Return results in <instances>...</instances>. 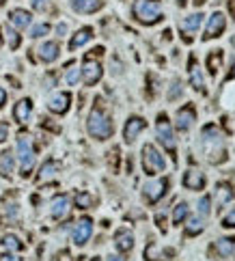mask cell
I'll list each match as a JSON object with an SVG mask.
<instances>
[{
    "label": "cell",
    "instance_id": "6da1fadb",
    "mask_svg": "<svg viewBox=\"0 0 235 261\" xmlns=\"http://www.w3.org/2000/svg\"><path fill=\"white\" fill-rule=\"evenodd\" d=\"M87 130H89V134L93 136V138L106 140V138L113 136L115 126H113V121H110V117H108L106 110H104L102 106H95L93 110H91V115H89Z\"/></svg>",
    "mask_w": 235,
    "mask_h": 261
},
{
    "label": "cell",
    "instance_id": "7a4b0ae2",
    "mask_svg": "<svg viewBox=\"0 0 235 261\" xmlns=\"http://www.w3.org/2000/svg\"><path fill=\"white\" fill-rule=\"evenodd\" d=\"M134 17L138 19L140 24H158L162 19V13H160V0H134Z\"/></svg>",
    "mask_w": 235,
    "mask_h": 261
},
{
    "label": "cell",
    "instance_id": "3957f363",
    "mask_svg": "<svg viewBox=\"0 0 235 261\" xmlns=\"http://www.w3.org/2000/svg\"><path fill=\"white\" fill-rule=\"evenodd\" d=\"M17 155H19V164H22V177H28L32 164H35V147H32V138L28 134L17 136Z\"/></svg>",
    "mask_w": 235,
    "mask_h": 261
},
{
    "label": "cell",
    "instance_id": "277c9868",
    "mask_svg": "<svg viewBox=\"0 0 235 261\" xmlns=\"http://www.w3.org/2000/svg\"><path fill=\"white\" fill-rule=\"evenodd\" d=\"M142 168L147 175H158L166 168V160L153 145H145L142 147Z\"/></svg>",
    "mask_w": 235,
    "mask_h": 261
},
{
    "label": "cell",
    "instance_id": "5b68a950",
    "mask_svg": "<svg viewBox=\"0 0 235 261\" xmlns=\"http://www.w3.org/2000/svg\"><path fill=\"white\" fill-rule=\"evenodd\" d=\"M155 134H158V140L164 145V149L171 155H175V149H177V145H175V134H173V126L171 121H168L166 115H160L158 121H155Z\"/></svg>",
    "mask_w": 235,
    "mask_h": 261
},
{
    "label": "cell",
    "instance_id": "8992f818",
    "mask_svg": "<svg viewBox=\"0 0 235 261\" xmlns=\"http://www.w3.org/2000/svg\"><path fill=\"white\" fill-rule=\"evenodd\" d=\"M216 147L225 149L223 138H220V132L216 130V126H205L203 128V149H205V153L210 155L212 162H216Z\"/></svg>",
    "mask_w": 235,
    "mask_h": 261
},
{
    "label": "cell",
    "instance_id": "52a82bcc",
    "mask_svg": "<svg viewBox=\"0 0 235 261\" xmlns=\"http://www.w3.org/2000/svg\"><path fill=\"white\" fill-rule=\"evenodd\" d=\"M166 188H168V179H155V181H149L142 188V197H145L147 203H158V201L166 194Z\"/></svg>",
    "mask_w": 235,
    "mask_h": 261
},
{
    "label": "cell",
    "instance_id": "ba28073f",
    "mask_svg": "<svg viewBox=\"0 0 235 261\" xmlns=\"http://www.w3.org/2000/svg\"><path fill=\"white\" fill-rule=\"evenodd\" d=\"M80 74L84 78V82H87V87H93V84H97L102 80V65L93 61V58H84V63H82V69H80Z\"/></svg>",
    "mask_w": 235,
    "mask_h": 261
},
{
    "label": "cell",
    "instance_id": "9c48e42d",
    "mask_svg": "<svg viewBox=\"0 0 235 261\" xmlns=\"http://www.w3.org/2000/svg\"><path fill=\"white\" fill-rule=\"evenodd\" d=\"M194 121H197V110H194L192 104L179 108L177 115H175V126H177L179 132H188V130L194 126Z\"/></svg>",
    "mask_w": 235,
    "mask_h": 261
},
{
    "label": "cell",
    "instance_id": "30bf717a",
    "mask_svg": "<svg viewBox=\"0 0 235 261\" xmlns=\"http://www.w3.org/2000/svg\"><path fill=\"white\" fill-rule=\"evenodd\" d=\"M225 28H227V17H225V13H220V11L212 13L210 22H207V28H205L203 39H205V41H210V39H214V37H220V35L225 32Z\"/></svg>",
    "mask_w": 235,
    "mask_h": 261
},
{
    "label": "cell",
    "instance_id": "8fae6325",
    "mask_svg": "<svg viewBox=\"0 0 235 261\" xmlns=\"http://www.w3.org/2000/svg\"><path fill=\"white\" fill-rule=\"evenodd\" d=\"M145 128H147V121L142 119V117H129L127 123H125V128H123V138H125L127 145H132Z\"/></svg>",
    "mask_w": 235,
    "mask_h": 261
},
{
    "label": "cell",
    "instance_id": "7c38bea8",
    "mask_svg": "<svg viewBox=\"0 0 235 261\" xmlns=\"http://www.w3.org/2000/svg\"><path fill=\"white\" fill-rule=\"evenodd\" d=\"M91 233H93V220H91V218L78 220V225H76V229H74V244L76 246H84V244L89 242Z\"/></svg>",
    "mask_w": 235,
    "mask_h": 261
},
{
    "label": "cell",
    "instance_id": "4fadbf2b",
    "mask_svg": "<svg viewBox=\"0 0 235 261\" xmlns=\"http://www.w3.org/2000/svg\"><path fill=\"white\" fill-rule=\"evenodd\" d=\"M207 184V179H205V175L197 171V168H190V171H186L184 175V186L188 188V190H203Z\"/></svg>",
    "mask_w": 235,
    "mask_h": 261
},
{
    "label": "cell",
    "instance_id": "5bb4252c",
    "mask_svg": "<svg viewBox=\"0 0 235 261\" xmlns=\"http://www.w3.org/2000/svg\"><path fill=\"white\" fill-rule=\"evenodd\" d=\"M69 104H71V95H69V93H56V95L50 100L48 108H50L54 115H65V113L69 110Z\"/></svg>",
    "mask_w": 235,
    "mask_h": 261
},
{
    "label": "cell",
    "instance_id": "9a60e30c",
    "mask_svg": "<svg viewBox=\"0 0 235 261\" xmlns=\"http://www.w3.org/2000/svg\"><path fill=\"white\" fill-rule=\"evenodd\" d=\"M233 186L231 184H227V181H220V184H216V210H220L223 205H227L229 201H233Z\"/></svg>",
    "mask_w": 235,
    "mask_h": 261
},
{
    "label": "cell",
    "instance_id": "2e32d148",
    "mask_svg": "<svg viewBox=\"0 0 235 261\" xmlns=\"http://www.w3.org/2000/svg\"><path fill=\"white\" fill-rule=\"evenodd\" d=\"M58 54H61V48H58L56 41H45L41 48H39V58H41L43 63H54Z\"/></svg>",
    "mask_w": 235,
    "mask_h": 261
},
{
    "label": "cell",
    "instance_id": "e0dca14e",
    "mask_svg": "<svg viewBox=\"0 0 235 261\" xmlns=\"http://www.w3.org/2000/svg\"><path fill=\"white\" fill-rule=\"evenodd\" d=\"M104 6V0H71V9L78 13H95Z\"/></svg>",
    "mask_w": 235,
    "mask_h": 261
},
{
    "label": "cell",
    "instance_id": "ac0fdd59",
    "mask_svg": "<svg viewBox=\"0 0 235 261\" xmlns=\"http://www.w3.org/2000/svg\"><path fill=\"white\" fill-rule=\"evenodd\" d=\"M115 244H117V249H119L121 253L132 251V246H134L132 231H129V229H119V231L115 233Z\"/></svg>",
    "mask_w": 235,
    "mask_h": 261
},
{
    "label": "cell",
    "instance_id": "d6986e66",
    "mask_svg": "<svg viewBox=\"0 0 235 261\" xmlns=\"http://www.w3.org/2000/svg\"><path fill=\"white\" fill-rule=\"evenodd\" d=\"M67 214H69V197L67 194H61V197H56L52 201V216L56 220H61L67 216Z\"/></svg>",
    "mask_w": 235,
    "mask_h": 261
},
{
    "label": "cell",
    "instance_id": "ffe728a7",
    "mask_svg": "<svg viewBox=\"0 0 235 261\" xmlns=\"http://www.w3.org/2000/svg\"><path fill=\"white\" fill-rule=\"evenodd\" d=\"M30 113H32V102L30 100H19L15 104V108H13V119L17 123H26Z\"/></svg>",
    "mask_w": 235,
    "mask_h": 261
},
{
    "label": "cell",
    "instance_id": "44dd1931",
    "mask_svg": "<svg viewBox=\"0 0 235 261\" xmlns=\"http://www.w3.org/2000/svg\"><path fill=\"white\" fill-rule=\"evenodd\" d=\"M9 22L15 26V28H26V26L30 24V13L28 11H24V9H13L9 13Z\"/></svg>",
    "mask_w": 235,
    "mask_h": 261
},
{
    "label": "cell",
    "instance_id": "7402d4cb",
    "mask_svg": "<svg viewBox=\"0 0 235 261\" xmlns=\"http://www.w3.org/2000/svg\"><path fill=\"white\" fill-rule=\"evenodd\" d=\"M91 37H93V28H80L76 32L74 37H71V41H69V50H78L80 45H84L87 41H91Z\"/></svg>",
    "mask_w": 235,
    "mask_h": 261
},
{
    "label": "cell",
    "instance_id": "603a6c76",
    "mask_svg": "<svg viewBox=\"0 0 235 261\" xmlns=\"http://www.w3.org/2000/svg\"><path fill=\"white\" fill-rule=\"evenodd\" d=\"M214 251H216V255H220V257H231L233 251H235V238L218 240L216 246H214Z\"/></svg>",
    "mask_w": 235,
    "mask_h": 261
},
{
    "label": "cell",
    "instance_id": "cb8c5ba5",
    "mask_svg": "<svg viewBox=\"0 0 235 261\" xmlns=\"http://www.w3.org/2000/svg\"><path fill=\"white\" fill-rule=\"evenodd\" d=\"M13 168H15L13 153L11 151H2V153H0V175H2V177H11Z\"/></svg>",
    "mask_w": 235,
    "mask_h": 261
},
{
    "label": "cell",
    "instance_id": "d4e9b609",
    "mask_svg": "<svg viewBox=\"0 0 235 261\" xmlns=\"http://www.w3.org/2000/svg\"><path fill=\"white\" fill-rule=\"evenodd\" d=\"M58 173V162L54 160H48V162H43V166L39 168V181H50V179H54V175Z\"/></svg>",
    "mask_w": 235,
    "mask_h": 261
},
{
    "label": "cell",
    "instance_id": "484cf974",
    "mask_svg": "<svg viewBox=\"0 0 235 261\" xmlns=\"http://www.w3.org/2000/svg\"><path fill=\"white\" fill-rule=\"evenodd\" d=\"M201 22H203V13H194V15H188L186 19H181L179 28L186 32H194V30H199Z\"/></svg>",
    "mask_w": 235,
    "mask_h": 261
},
{
    "label": "cell",
    "instance_id": "4316f807",
    "mask_svg": "<svg viewBox=\"0 0 235 261\" xmlns=\"http://www.w3.org/2000/svg\"><path fill=\"white\" fill-rule=\"evenodd\" d=\"M190 82H192V89H197V91H205V89H203V76H201L199 67L194 65V56L190 58Z\"/></svg>",
    "mask_w": 235,
    "mask_h": 261
},
{
    "label": "cell",
    "instance_id": "83f0119b",
    "mask_svg": "<svg viewBox=\"0 0 235 261\" xmlns=\"http://www.w3.org/2000/svg\"><path fill=\"white\" fill-rule=\"evenodd\" d=\"M220 63H223V50H216L207 56V67H210V74L216 76L218 69H220Z\"/></svg>",
    "mask_w": 235,
    "mask_h": 261
},
{
    "label": "cell",
    "instance_id": "f1b7e54d",
    "mask_svg": "<svg viewBox=\"0 0 235 261\" xmlns=\"http://www.w3.org/2000/svg\"><path fill=\"white\" fill-rule=\"evenodd\" d=\"M186 218H188V203L175 205V210H173V223L175 225H181Z\"/></svg>",
    "mask_w": 235,
    "mask_h": 261
},
{
    "label": "cell",
    "instance_id": "f546056e",
    "mask_svg": "<svg viewBox=\"0 0 235 261\" xmlns=\"http://www.w3.org/2000/svg\"><path fill=\"white\" fill-rule=\"evenodd\" d=\"M203 231V220H201L199 216H194L188 220V225H186V233L188 236H197V233Z\"/></svg>",
    "mask_w": 235,
    "mask_h": 261
},
{
    "label": "cell",
    "instance_id": "4dcf8cb0",
    "mask_svg": "<svg viewBox=\"0 0 235 261\" xmlns=\"http://www.w3.org/2000/svg\"><path fill=\"white\" fill-rule=\"evenodd\" d=\"M93 203H95V199L91 197L89 192H78L76 194V205L80 207V210H87V207H91Z\"/></svg>",
    "mask_w": 235,
    "mask_h": 261
},
{
    "label": "cell",
    "instance_id": "1f68e13d",
    "mask_svg": "<svg viewBox=\"0 0 235 261\" xmlns=\"http://www.w3.org/2000/svg\"><path fill=\"white\" fill-rule=\"evenodd\" d=\"M2 246L6 251H22L24 246H22V242L15 238V236H4L2 238Z\"/></svg>",
    "mask_w": 235,
    "mask_h": 261
},
{
    "label": "cell",
    "instance_id": "d6a6232c",
    "mask_svg": "<svg viewBox=\"0 0 235 261\" xmlns=\"http://www.w3.org/2000/svg\"><path fill=\"white\" fill-rule=\"evenodd\" d=\"M199 212H201V216H210V212H212V199L210 197H203L199 201Z\"/></svg>",
    "mask_w": 235,
    "mask_h": 261
},
{
    "label": "cell",
    "instance_id": "836d02e7",
    "mask_svg": "<svg viewBox=\"0 0 235 261\" xmlns=\"http://www.w3.org/2000/svg\"><path fill=\"white\" fill-rule=\"evenodd\" d=\"M48 32H50V24H37L35 28L30 30V37H32V39H37V37L48 35Z\"/></svg>",
    "mask_w": 235,
    "mask_h": 261
},
{
    "label": "cell",
    "instance_id": "e575fe53",
    "mask_svg": "<svg viewBox=\"0 0 235 261\" xmlns=\"http://www.w3.org/2000/svg\"><path fill=\"white\" fill-rule=\"evenodd\" d=\"M65 80H67L71 87H74V84L80 80V69H78V67H71V69L67 71V76H65Z\"/></svg>",
    "mask_w": 235,
    "mask_h": 261
},
{
    "label": "cell",
    "instance_id": "d590c367",
    "mask_svg": "<svg viewBox=\"0 0 235 261\" xmlns=\"http://www.w3.org/2000/svg\"><path fill=\"white\" fill-rule=\"evenodd\" d=\"M223 227H225V229H235V207L223 218Z\"/></svg>",
    "mask_w": 235,
    "mask_h": 261
},
{
    "label": "cell",
    "instance_id": "8d00e7d4",
    "mask_svg": "<svg viewBox=\"0 0 235 261\" xmlns=\"http://www.w3.org/2000/svg\"><path fill=\"white\" fill-rule=\"evenodd\" d=\"M184 93V89H181V84H179V80H175L173 82V89L168 91V100H177V97Z\"/></svg>",
    "mask_w": 235,
    "mask_h": 261
},
{
    "label": "cell",
    "instance_id": "74e56055",
    "mask_svg": "<svg viewBox=\"0 0 235 261\" xmlns=\"http://www.w3.org/2000/svg\"><path fill=\"white\" fill-rule=\"evenodd\" d=\"M6 37H9V48L11 50H15L17 48V45H19V35H17V32L15 30H6Z\"/></svg>",
    "mask_w": 235,
    "mask_h": 261
},
{
    "label": "cell",
    "instance_id": "f35d334b",
    "mask_svg": "<svg viewBox=\"0 0 235 261\" xmlns=\"http://www.w3.org/2000/svg\"><path fill=\"white\" fill-rule=\"evenodd\" d=\"M50 4H52V0H32V9L35 11H45V9H50Z\"/></svg>",
    "mask_w": 235,
    "mask_h": 261
},
{
    "label": "cell",
    "instance_id": "ab89813d",
    "mask_svg": "<svg viewBox=\"0 0 235 261\" xmlns=\"http://www.w3.org/2000/svg\"><path fill=\"white\" fill-rule=\"evenodd\" d=\"M145 259H147V261H160V255H155V244H149V246H147Z\"/></svg>",
    "mask_w": 235,
    "mask_h": 261
},
{
    "label": "cell",
    "instance_id": "60d3db41",
    "mask_svg": "<svg viewBox=\"0 0 235 261\" xmlns=\"http://www.w3.org/2000/svg\"><path fill=\"white\" fill-rule=\"evenodd\" d=\"M6 136H9V126H6V123H0V142L6 140Z\"/></svg>",
    "mask_w": 235,
    "mask_h": 261
},
{
    "label": "cell",
    "instance_id": "b9f144b4",
    "mask_svg": "<svg viewBox=\"0 0 235 261\" xmlns=\"http://www.w3.org/2000/svg\"><path fill=\"white\" fill-rule=\"evenodd\" d=\"M0 261H19L15 255H11V253H4L2 257H0Z\"/></svg>",
    "mask_w": 235,
    "mask_h": 261
},
{
    "label": "cell",
    "instance_id": "7bdbcfd3",
    "mask_svg": "<svg viewBox=\"0 0 235 261\" xmlns=\"http://www.w3.org/2000/svg\"><path fill=\"white\" fill-rule=\"evenodd\" d=\"M4 102H6V93H4V89H0V108L4 106Z\"/></svg>",
    "mask_w": 235,
    "mask_h": 261
},
{
    "label": "cell",
    "instance_id": "ee69618b",
    "mask_svg": "<svg viewBox=\"0 0 235 261\" xmlns=\"http://www.w3.org/2000/svg\"><path fill=\"white\" fill-rule=\"evenodd\" d=\"M106 261H125V259H123V255H108Z\"/></svg>",
    "mask_w": 235,
    "mask_h": 261
},
{
    "label": "cell",
    "instance_id": "f6af8a7d",
    "mask_svg": "<svg viewBox=\"0 0 235 261\" xmlns=\"http://www.w3.org/2000/svg\"><path fill=\"white\" fill-rule=\"evenodd\" d=\"M56 30H58V35H63V32L67 30V26H65V24H58V28H56Z\"/></svg>",
    "mask_w": 235,
    "mask_h": 261
},
{
    "label": "cell",
    "instance_id": "bcb514c9",
    "mask_svg": "<svg viewBox=\"0 0 235 261\" xmlns=\"http://www.w3.org/2000/svg\"><path fill=\"white\" fill-rule=\"evenodd\" d=\"M192 2H194V4H197V6H201V4H205V2H207V0H192Z\"/></svg>",
    "mask_w": 235,
    "mask_h": 261
},
{
    "label": "cell",
    "instance_id": "7dc6e473",
    "mask_svg": "<svg viewBox=\"0 0 235 261\" xmlns=\"http://www.w3.org/2000/svg\"><path fill=\"white\" fill-rule=\"evenodd\" d=\"M231 78H235V61H233V71H231Z\"/></svg>",
    "mask_w": 235,
    "mask_h": 261
},
{
    "label": "cell",
    "instance_id": "c3c4849f",
    "mask_svg": "<svg viewBox=\"0 0 235 261\" xmlns=\"http://www.w3.org/2000/svg\"><path fill=\"white\" fill-rule=\"evenodd\" d=\"M0 48H2V37H0Z\"/></svg>",
    "mask_w": 235,
    "mask_h": 261
},
{
    "label": "cell",
    "instance_id": "681fc988",
    "mask_svg": "<svg viewBox=\"0 0 235 261\" xmlns=\"http://www.w3.org/2000/svg\"><path fill=\"white\" fill-rule=\"evenodd\" d=\"M2 2H4V0H0V6H2Z\"/></svg>",
    "mask_w": 235,
    "mask_h": 261
},
{
    "label": "cell",
    "instance_id": "f907efd6",
    "mask_svg": "<svg viewBox=\"0 0 235 261\" xmlns=\"http://www.w3.org/2000/svg\"><path fill=\"white\" fill-rule=\"evenodd\" d=\"M93 261H100V259H93Z\"/></svg>",
    "mask_w": 235,
    "mask_h": 261
},
{
    "label": "cell",
    "instance_id": "816d5d0a",
    "mask_svg": "<svg viewBox=\"0 0 235 261\" xmlns=\"http://www.w3.org/2000/svg\"><path fill=\"white\" fill-rule=\"evenodd\" d=\"M78 261H80V259H78Z\"/></svg>",
    "mask_w": 235,
    "mask_h": 261
}]
</instances>
